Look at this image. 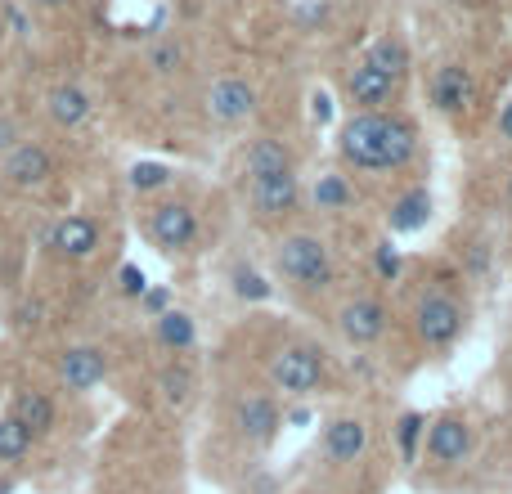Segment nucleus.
<instances>
[{
    "instance_id": "17",
    "label": "nucleus",
    "mask_w": 512,
    "mask_h": 494,
    "mask_svg": "<svg viewBox=\"0 0 512 494\" xmlns=\"http://www.w3.org/2000/svg\"><path fill=\"white\" fill-rule=\"evenodd\" d=\"M468 450H472V432L463 418L450 414L427 427V454H432L436 463H459V459H468Z\"/></svg>"
},
{
    "instance_id": "38",
    "label": "nucleus",
    "mask_w": 512,
    "mask_h": 494,
    "mask_svg": "<svg viewBox=\"0 0 512 494\" xmlns=\"http://www.w3.org/2000/svg\"><path fill=\"white\" fill-rule=\"evenodd\" d=\"M508 203H512V171H508Z\"/></svg>"
},
{
    "instance_id": "15",
    "label": "nucleus",
    "mask_w": 512,
    "mask_h": 494,
    "mask_svg": "<svg viewBox=\"0 0 512 494\" xmlns=\"http://www.w3.org/2000/svg\"><path fill=\"white\" fill-rule=\"evenodd\" d=\"M279 423H283V414H279V405H274V396H265V391L243 396L239 409H234V427H239L252 445H270Z\"/></svg>"
},
{
    "instance_id": "1",
    "label": "nucleus",
    "mask_w": 512,
    "mask_h": 494,
    "mask_svg": "<svg viewBox=\"0 0 512 494\" xmlns=\"http://www.w3.org/2000/svg\"><path fill=\"white\" fill-rule=\"evenodd\" d=\"M337 153L351 162L355 171H400L414 162L418 153V122L391 108H373V113H351L337 131Z\"/></svg>"
},
{
    "instance_id": "26",
    "label": "nucleus",
    "mask_w": 512,
    "mask_h": 494,
    "mask_svg": "<svg viewBox=\"0 0 512 494\" xmlns=\"http://www.w3.org/2000/svg\"><path fill=\"white\" fill-rule=\"evenodd\" d=\"M423 432H427V418H423V414H400V423H396V445H400V459H405V463L418 459Z\"/></svg>"
},
{
    "instance_id": "20",
    "label": "nucleus",
    "mask_w": 512,
    "mask_h": 494,
    "mask_svg": "<svg viewBox=\"0 0 512 494\" xmlns=\"http://www.w3.org/2000/svg\"><path fill=\"white\" fill-rule=\"evenodd\" d=\"M427 221H432V194H427V189H409V194H400L396 207H391V230L396 234H414V230H423Z\"/></svg>"
},
{
    "instance_id": "34",
    "label": "nucleus",
    "mask_w": 512,
    "mask_h": 494,
    "mask_svg": "<svg viewBox=\"0 0 512 494\" xmlns=\"http://www.w3.org/2000/svg\"><path fill=\"white\" fill-rule=\"evenodd\" d=\"M333 108H328V95H315V122H328Z\"/></svg>"
},
{
    "instance_id": "16",
    "label": "nucleus",
    "mask_w": 512,
    "mask_h": 494,
    "mask_svg": "<svg viewBox=\"0 0 512 494\" xmlns=\"http://www.w3.org/2000/svg\"><path fill=\"white\" fill-rule=\"evenodd\" d=\"M9 414H14L32 436L54 432V423H59L54 396H50V391H41V387H18V391H14V400H9Z\"/></svg>"
},
{
    "instance_id": "14",
    "label": "nucleus",
    "mask_w": 512,
    "mask_h": 494,
    "mask_svg": "<svg viewBox=\"0 0 512 494\" xmlns=\"http://www.w3.org/2000/svg\"><path fill=\"white\" fill-rule=\"evenodd\" d=\"M90 113H95V99H90V90L81 86V81H59V86H50V95H45V117H50L59 131L86 126Z\"/></svg>"
},
{
    "instance_id": "37",
    "label": "nucleus",
    "mask_w": 512,
    "mask_h": 494,
    "mask_svg": "<svg viewBox=\"0 0 512 494\" xmlns=\"http://www.w3.org/2000/svg\"><path fill=\"white\" fill-rule=\"evenodd\" d=\"M288 423H292V427H306V423H310V414H306V409H292Z\"/></svg>"
},
{
    "instance_id": "5",
    "label": "nucleus",
    "mask_w": 512,
    "mask_h": 494,
    "mask_svg": "<svg viewBox=\"0 0 512 494\" xmlns=\"http://www.w3.org/2000/svg\"><path fill=\"white\" fill-rule=\"evenodd\" d=\"M54 176H59V162H54L50 144H41V140H18L14 149L0 158V185L18 189V194L45 189Z\"/></svg>"
},
{
    "instance_id": "31",
    "label": "nucleus",
    "mask_w": 512,
    "mask_h": 494,
    "mask_svg": "<svg viewBox=\"0 0 512 494\" xmlns=\"http://www.w3.org/2000/svg\"><path fill=\"white\" fill-rule=\"evenodd\" d=\"M18 140H23V126H18L9 113H0V158H5V153L14 149Z\"/></svg>"
},
{
    "instance_id": "11",
    "label": "nucleus",
    "mask_w": 512,
    "mask_h": 494,
    "mask_svg": "<svg viewBox=\"0 0 512 494\" xmlns=\"http://www.w3.org/2000/svg\"><path fill=\"white\" fill-rule=\"evenodd\" d=\"M252 113H256V86L248 77L225 72V77L212 81V90H207V117H212L216 126H239V122H248Z\"/></svg>"
},
{
    "instance_id": "33",
    "label": "nucleus",
    "mask_w": 512,
    "mask_h": 494,
    "mask_svg": "<svg viewBox=\"0 0 512 494\" xmlns=\"http://www.w3.org/2000/svg\"><path fill=\"white\" fill-rule=\"evenodd\" d=\"M144 306H149L153 310V315H162V310H167V292H162V288H153V292H144Z\"/></svg>"
},
{
    "instance_id": "18",
    "label": "nucleus",
    "mask_w": 512,
    "mask_h": 494,
    "mask_svg": "<svg viewBox=\"0 0 512 494\" xmlns=\"http://www.w3.org/2000/svg\"><path fill=\"white\" fill-rule=\"evenodd\" d=\"M243 171H248V180L292 171V149L279 140V135H261V140H252L248 153H243Z\"/></svg>"
},
{
    "instance_id": "29",
    "label": "nucleus",
    "mask_w": 512,
    "mask_h": 494,
    "mask_svg": "<svg viewBox=\"0 0 512 494\" xmlns=\"http://www.w3.org/2000/svg\"><path fill=\"white\" fill-rule=\"evenodd\" d=\"M230 283H234V292H239L243 301H265V297H270V283H265L261 274L252 270V265H234Z\"/></svg>"
},
{
    "instance_id": "7",
    "label": "nucleus",
    "mask_w": 512,
    "mask_h": 494,
    "mask_svg": "<svg viewBox=\"0 0 512 494\" xmlns=\"http://www.w3.org/2000/svg\"><path fill=\"white\" fill-rule=\"evenodd\" d=\"M270 378H274V387L288 391V396H310V391L324 382V355L310 342H292V346H283V351H274Z\"/></svg>"
},
{
    "instance_id": "4",
    "label": "nucleus",
    "mask_w": 512,
    "mask_h": 494,
    "mask_svg": "<svg viewBox=\"0 0 512 494\" xmlns=\"http://www.w3.org/2000/svg\"><path fill=\"white\" fill-rule=\"evenodd\" d=\"M144 234L153 247H162L167 256H180L198 243V212L180 198H162L144 212Z\"/></svg>"
},
{
    "instance_id": "3",
    "label": "nucleus",
    "mask_w": 512,
    "mask_h": 494,
    "mask_svg": "<svg viewBox=\"0 0 512 494\" xmlns=\"http://www.w3.org/2000/svg\"><path fill=\"white\" fill-rule=\"evenodd\" d=\"M414 328H418V342H423L427 351H450L463 333V301L445 288L427 292V297L414 306Z\"/></svg>"
},
{
    "instance_id": "27",
    "label": "nucleus",
    "mask_w": 512,
    "mask_h": 494,
    "mask_svg": "<svg viewBox=\"0 0 512 494\" xmlns=\"http://www.w3.org/2000/svg\"><path fill=\"white\" fill-rule=\"evenodd\" d=\"M171 185V167L167 162H135L131 167V189L135 194H158Z\"/></svg>"
},
{
    "instance_id": "32",
    "label": "nucleus",
    "mask_w": 512,
    "mask_h": 494,
    "mask_svg": "<svg viewBox=\"0 0 512 494\" xmlns=\"http://www.w3.org/2000/svg\"><path fill=\"white\" fill-rule=\"evenodd\" d=\"M378 274H382L387 283L400 274V256H396V247H391V243H382V247H378Z\"/></svg>"
},
{
    "instance_id": "28",
    "label": "nucleus",
    "mask_w": 512,
    "mask_h": 494,
    "mask_svg": "<svg viewBox=\"0 0 512 494\" xmlns=\"http://www.w3.org/2000/svg\"><path fill=\"white\" fill-rule=\"evenodd\" d=\"M185 63V50H180V41H171V36H162L158 45H149V68L158 72V77H171V72Z\"/></svg>"
},
{
    "instance_id": "8",
    "label": "nucleus",
    "mask_w": 512,
    "mask_h": 494,
    "mask_svg": "<svg viewBox=\"0 0 512 494\" xmlns=\"http://www.w3.org/2000/svg\"><path fill=\"white\" fill-rule=\"evenodd\" d=\"M427 99L436 104V113L445 117H468L472 104H477V77H472L468 63H441L427 81Z\"/></svg>"
},
{
    "instance_id": "6",
    "label": "nucleus",
    "mask_w": 512,
    "mask_h": 494,
    "mask_svg": "<svg viewBox=\"0 0 512 494\" xmlns=\"http://www.w3.org/2000/svg\"><path fill=\"white\" fill-rule=\"evenodd\" d=\"M248 207H252L256 225H279V221H288V216H297V207H301L297 171H279V176L248 180Z\"/></svg>"
},
{
    "instance_id": "9",
    "label": "nucleus",
    "mask_w": 512,
    "mask_h": 494,
    "mask_svg": "<svg viewBox=\"0 0 512 494\" xmlns=\"http://www.w3.org/2000/svg\"><path fill=\"white\" fill-rule=\"evenodd\" d=\"M99 243H104V230H99L95 216L86 212H72V216H59V221L50 225V234H45V247H50L59 261H90V256L99 252Z\"/></svg>"
},
{
    "instance_id": "23",
    "label": "nucleus",
    "mask_w": 512,
    "mask_h": 494,
    "mask_svg": "<svg viewBox=\"0 0 512 494\" xmlns=\"http://www.w3.org/2000/svg\"><path fill=\"white\" fill-rule=\"evenodd\" d=\"M32 445H36V436L27 432V427L5 409V414H0V468H14V463H23L27 454H32Z\"/></svg>"
},
{
    "instance_id": "19",
    "label": "nucleus",
    "mask_w": 512,
    "mask_h": 494,
    "mask_svg": "<svg viewBox=\"0 0 512 494\" xmlns=\"http://www.w3.org/2000/svg\"><path fill=\"white\" fill-rule=\"evenodd\" d=\"M324 454L333 463H355L364 454V423L355 418H333L324 427Z\"/></svg>"
},
{
    "instance_id": "35",
    "label": "nucleus",
    "mask_w": 512,
    "mask_h": 494,
    "mask_svg": "<svg viewBox=\"0 0 512 494\" xmlns=\"http://www.w3.org/2000/svg\"><path fill=\"white\" fill-rule=\"evenodd\" d=\"M27 5H32V9H45V14H50V9H68L72 0H27Z\"/></svg>"
},
{
    "instance_id": "22",
    "label": "nucleus",
    "mask_w": 512,
    "mask_h": 494,
    "mask_svg": "<svg viewBox=\"0 0 512 494\" xmlns=\"http://www.w3.org/2000/svg\"><path fill=\"white\" fill-rule=\"evenodd\" d=\"M364 59L373 63V68H382V72H391V77H405L409 68H414V54H409V45L400 41V36H378V41L369 45V54H364Z\"/></svg>"
},
{
    "instance_id": "24",
    "label": "nucleus",
    "mask_w": 512,
    "mask_h": 494,
    "mask_svg": "<svg viewBox=\"0 0 512 494\" xmlns=\"http://www.w3.org/2000/svg\"><path fill=\"white\" fill-rule=\"evenodd\" d=\"M310 203L319 207V212H346V207L355 203V189L346 176H337V171H328V176L315 180V189H310Z\"/></svg>"
},
{
    "instance_id": "12",
    "label": "nucleus",
    "mask_w": 512,
    "mask_h": 494,
    "mask_svg": "<svg viewBox=\"0 0 512 494\" xmlns=\"http://www.w3.org/2000/svg\"><path fill=\"white\" fill-rule=\"evenodd\" d=\"M337 328H342L346 342L373 346V342H382V337H387L391 310H387V301H378V297H355V301H346V306H342Z\"/></svg>"
},
{
    "instance_id": "30",
    "label": "nucleus",
    "mask_w": 512,
    "mask_h": 494,
    "mask_svg": "<svg viewBox=\"0 0 512 494\" xmlns=\"http://www.w3.org/2000/svg\"><path fill=\"white\" fill-rule=\"evenodd\" d=\"M122 292L126 297H144L149 292V279H144L140 265H122Z\"/></svg>"
},
{
    "instance_id": "21",
    "label": "nucleus",
    "mask_w": 512,
    "mask_h": 494,
    "mask_svg": "<svg viewBox=\"0 0 512 494\" xmlns=\"http://www.w3.org/2000/svg\"><path fill=\"white\" fill-rule=\"evenodd\" d=\"M153 333H158V346H167V351H176V355L194 351V342H198V328L185 310H162L158 324H153Z\"/></svg>"
},
{
    "instance_id": "13",
    "label": "nucleus",
    "mask_w": 512,
    "mask_h": 494,
    "mask_svg": "<svg viewBox=\"0 0 512 494\" xmlns=\"http://www.w3.org/2000/svg\"><path fill=\"white\" fill-rule=\"evenodd\" d=\"M396 95H400V81L391 77V72L373 68L369 59L355 63V68L346 72V99L355 104V113H373V108H387Z\"/></svg>"
},
{
    "instance_id": "2",
    "label": "nucleus",
    "mask_w": 512,
    "mask_h": 494,
    "mask_svg": "<svg viewBox=\"0 0 512 494\" xmlns=\"http://www.w3.org/2000/svg\"><path fill=\"white\" fill-rule=\"evenodd\" d=\"M274 265H279V274L297 292H324V288H333V279H337L333 261H328V247L319 243L315 234H288V239H279Z\"/></svg>"
},
{
    "instance_id": "10",
    "label": "nucleus",
    "mask_w": 512,
    "mask_h": 494,
    "mask_svg": "<svg viewBox=\"0 0 512 494\" xmlns=\"http://www.w3.org/2000/svg\"><path fill=\"white\" fill-rule=\"evenodd\" d=\"M54 373H59L63 391L90 396V391L108 378V351L104 346H68V351H59V360H54Z\"/></svg>"
},
{
    "instance_id": "36",
    "label": "nucleus",
    "mask_w": 512,
    "mask_h": 494,
    "mask_svg": "<svg viewBox=\"0 0 512 494\" xmlns=\"http://www.w3.org/2000/svg\"><path fill=\"white\" fill-rule=\"evenodd\" d=\"M499 131H504V140H512V104H504V113H499Z\"/></svg>"
},
{
    "instance_id": "25",
    "label": "nucleus",
    "mask_w": 512,
    "mask_h": 494,
    "mask_svg": "<svg viewBox=\"0 0 512 494\" xmlns=\"http://www.w3.org/2000/svg\"><path fill=\"white\" fill-rule=\"evenodd\" d=\"M158 391L167 405L180 409L189 400V391H194V369H189V364H167V369L158 373Z\"/></svg>"
}]
</instances>
